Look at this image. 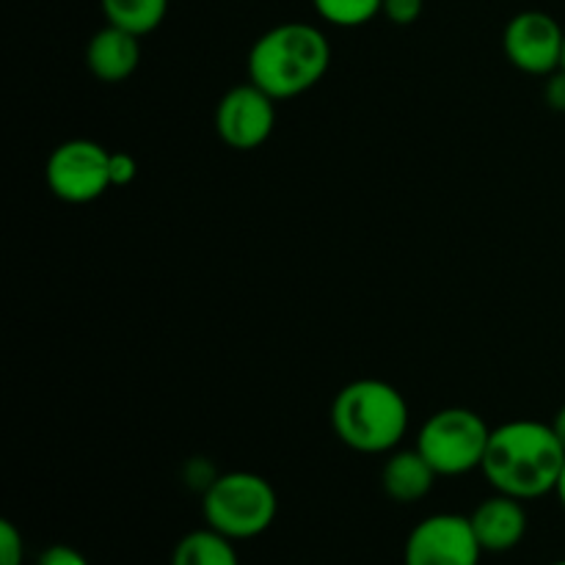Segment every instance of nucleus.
I'll return each instance as SVG.
<instances>
[{"instance_id":"1","label":"nucleus","mask_w":565,"mask_h":565,"mask_svg":"<svg viewBox=\"0 0 565 565\" xmlns=\"http://www.w3.org/2000/svg\"><path fill=\"white\" fill-rule=\"evenodd\" d=\"M565 467V447L552 423L511 419L491 428L480 472L500 494L530 502L555 494Z\"/></svg>"},{"instance_id":"2","label":"nucleus","mask_w":565,"mask_h":565,"mask_svg":"<svg viewBox=\"0 0 565 565\" xmlns=\"http://www.w3.org/2000/svg\"><path fill=\"white\" fill-rule=\"evenodd\" d=\"M331 66V42L309 22L268 28L248 50V81L279 103L318 86Z\"/></svg>"},{"instance_id":"3","label":"nucleus","mask_w":565,"mask_h":565,"mask_svg":"<svg viewBox=\"0 0 565 565\" xmlns=\"http://www.w3.org/2000/svg\"><path fill=\"white\" fill-rule=\"evenodd\" d=\"M337 439L362 456H390L408 434V403L397 386L379 379H359L331 401Z\"/></svg>"},{"instance_id":"4","label":"nucleus","mask_w":565,"mask_h":565,"mask_svg":"<svg viewBox=\"0 0 565 565\" xmlns=\"http://www.w3.org/2000/svg\"><path fill=\"white\" fill-rule=\"evenodd\" d=\"M202 513L207 527L237 544L268 533L279 513V497L263 475L224 472L204 489Z\"/></svg>"},{"instance_id":"5","label":"nucleus","mask_w":565,"mask_h":565,"mask_svg":"<svg viewBox=\"0 0 565 565\" xmlns=\"http://www.w3.org/2000/svg\"><path fill=\"white\" fill-rule=\"evenodd\" d=\"M489 439L491 428L478 412L450 406L425 419L417 436V450L439 478H458L483 467Z\"/></svg>"},{"instance_id":"6","label":"nucleus","mask_w":565,"mask_h":565,"mask_svg":"<svg viewBox=\"0 0 565 565\" xmlns=\"http://www.w3.org/2000/svg\"><path fill=\"white\" fill-rule=\"evenodd\" d=\"M44 180L55 199L66 204H88L105 196L110 185V152L88 138L58 143L44 163Z\"/></svg>"},{"instance_id":"7","label":"nucleus","mask_w":565,"mask_h":565,"mask_svg":"<svg viewBox=\"0 0 565 565\" xmlns=\"http://www.w3.org/2000/svg\"><path fill=\"white\" fill-rule=\"evenodd\" d=\"M502 50L505 58L524 75L550 77L563 70L565 28L546 11H519L502 31Z\"/></svg>"},{"instance_id":"8","label":"nucleus","mask_w":565,"mask_h":565,"mask_svg":"<svg viewBox=\"0 0 565 565\" xmlns=\"http://www.w3.org/2000/svg\"><path fill=\"white\" fill-rule=\"evenodd\" d=\"M483 555L469 516L434 513L408 533L403 565H480Z\"/></svg>"},{"instance_id":"9","label":"nucleus","mask_w":565,"mask_h":565,"mask_svg":"<svg viewBox=\"0 0 565 565\" xmlns=\"http://www.w3.org/2000/svg\"><path fill=\"white\" fill-rule=\"evenodd\" d=\"M276 127V99L252 81L232 86L215 105V132L237 152L259 149Z\"/></svg>"},{"instance_id":"10","label":"nucleus","mask_w":565,"mask_h":565,"mask_svg":"<svg viewBox=\"0 0 565 565\" xmlns=\"http://www.w3.org/2000/svg\"><path fill=\"white\" fill-rule=\"evenodd\" d=\"M469 522H472V530L486 555H502V552L516 550L530 527L524 502L516 497L500 494V491L480 502Z\"/></svg>"},{"instance_id":"11","label":"nucleus","mask_w":565,"mask_h":565,"mask_svg":"<svg viewBox=\"0 0 565 565\" xmlns=\"http://www.w3.org/2000/svg\"><path fill=\"white\" fill-rule=\"evenodd\" d=\"M141 64V36L105 22L86 44V66L97 81L121 83Z\"/></svg>"},{"instance_id":"12","label":"nucleus","mask_w":565,"mask_h":565,"mask_svg":"<svg viewBox=\"0 0 565 565\" xmlns=\"http://www.w3.org/2000/svg\"><path fill=\"white\" fill-rule=\"evenodd\" d=\"M436 469L425 461L423 452L414 450H392L381 469V489L397 505H414L425 500L436 483Z\"/></svg>"},{"instance_id":"13","label":"nucleus","mask_w":565,"mask_h":565,"mask_svg":"<svg viewBox=\"0 0 565 565\" xmlns=\"http://www.w3.org/2000/svg\"><path fill=\"white\" fill-rule=\"evenodd\" d=\"M171 565H241V557L235 541L215 533L213 527H202L177 541Z\"/></svg>"},{"instance_id":"14","label":"nucleus","mask_w":565,"mask_h":565,"mask_svg":"<svg viewBox=\"0 0 565 565\" xmlns=\"http://www.w3.org/2000/svg\"><path fill=\"white\" fill-rule=\"evenodd\" d=\"M99 9L108 25L147 36L163 25L169 14V0H99Z\"/></svg>"},{"instance_id":"15","label":"nucleus","mask_w":565,"mask_h":565,"mask_svg":"<svg viewBox=\"0 0 565 565\" xmlns=\"http://www.w3.org/2000/svg\"><path fill=\"white\" fill-rule=\"evenodd\" d=\"M320 20L334 28H359L381 14L384 0H312Z\"/></svg>"},{"instance_id":"16","label":"nucleus","mask_w":565,"mask_h":565,"mask_svg":"<svg viewBox=\"0 0 565 565\" xmlns=\"http://www.w3.org/2000/svg\"><path fill=\"white\" fill-rule=\"evenodd\" d=\"M25 563V541L11 522H0V565Z\"/></svg>"},{"instance_id":"17","label":"nucleus","mask_w":565,"mask_h":565,"mask_svg":"<svg viewBox=\"0 0 565 565\" xmlns=\"http://www.w3.org/2000/svg\"><path fill=\"white\" fill-rule=\"evenodd\" d=\"M425 0H384L381 14L392 22V25H414L423 17Z\"/></svg>"},{"instance_id":"18","label":"nucleus","mask_w":565,"mask_h":565,"mask_svg":"<svg viewBox=\"0 0 565 565\" xmlns=\"http://www.w3.org/2000/svg\"><path fill=\"white\" fill-rule=\"evenodd\" d=\"M138 177V163L130 152H110V185L127 188Z\"/></svg>"},{"instance_id":"19","label":"nucleus","mask_w":565,"mask_h":565,"mask_svg":"<svg viewBox=\"0 0 565 565\" xmlns=\"http://www.w3.org/2000/svg\"><path fill=\"white\" fill-rule=\"evenodd\" d=\"M36 565H88V561H86V555H83V552L75 550V546L55 544V546H50V550H44L42 555H39Z\"/></svg>"},{"instance_id":"20","label":"nucleus","mask_w":565,"mask_h":565,"mask_svg":"<svg viewBox=\"0 0 565 565\" xmlns=\"http://www.w3.org/2000/svg\"><path fill=\"white\" fill-rule=\"evenodd\" d=\"M544 97H546V105H550V108L565 110V70H557L555 75L546 77Z\"/></svg>"},{"instance_id":"21","label":"nucleus","mask_w":565,"mask_h":565,"mask_svg":"<svg viewBox=\"0 0 565 565\" xmlns=\"http://www.w3.org/2000/svg\"><path fill=\"white\" fill-rule=\"evenodd\" d=\"M552 428H555V434L561 436V441H563V447H565V406L555 414V419H552Z\"/></svg>"},{"instance_id":"22","label":"nucleus","mask_w":565,"mask_h":565,"mask_svg":"<svg viewBox=\"0 0 565 565\" xmlns=\"http://www.w3.org/2000/svg\"><path fill=\"white\" fill-rule=\"evenodd\" d=\"M555 494H557V500H561V505L565 508V467H563V472H561V480H557Z\"/></svg>"},{"instance_id":"23","label":"nucleus","mask_w":565,"mask_h":565,"mask_svg":"<svg viewBox=\"0 0 565 565\" xmlns=\"http://www.w3.org/2000/svg\"><path fill=\"white\" fill-rule=\"evenodd\" d=\"M552 565H565V561H557V563H552Z\"/></svg>"},{"instance_id":"24","label":"nucleus","mask_w":565,"mask_h":565,"mask_svg":"<svg viewBox=\"0 0 565 565\" xmlns=\"http://www.w3.org/2000/svg\"><path fill=\"white\" fill-rule=\"evenodd\" d=\"M563 70H565V50H563Z\"/></svg>"}]
</instances>
